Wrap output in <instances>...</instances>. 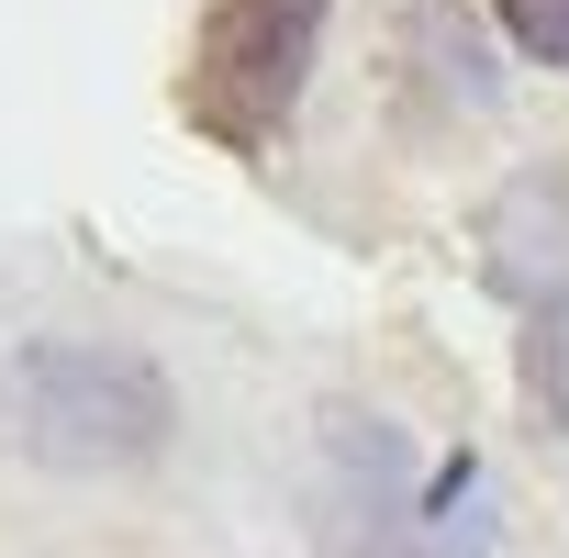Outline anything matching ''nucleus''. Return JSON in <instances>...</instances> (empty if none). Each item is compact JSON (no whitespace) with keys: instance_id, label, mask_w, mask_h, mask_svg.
<instances>
[{"instance_id":"f257e3e1","label":"nucleus","mask_w":569,"mask_h":558,"mask_svg":"<svg viewBox=\"0 0 569 558\" xmlns=\"http://www.w3.org/2000/svg\"><path fill=\"white\" fill-rule=\"evenodd\" d=\"M325 23H336V0H201L179 112L223 157H268L302 79H313V57H325Z\"/></svg>"},{"instance_id":"f03ea898","label":"nucleus","mask_w":569,"mask_h":558,"mask_svg":"<svg viewBox=\"0 0 569 558\" xmlns=\"http://www.w3.org/2000/svg\"><path fill=\"white\" fill-rule=\"evenodd\" d=\"M23 436L46 458H146L168 436V380L112 347H34L23 358Z\"/></svg>"},{"instance_id":"7ed1b4c3","label":"nucleus","mask_w":569,"mask_h":558,"mask_svg":"<svg viewBox=\"0 0 569 558\" xmlns=\"http://www.w3.org/2000/svg\"><path fill=\"white\" fill-rule=\"evenodd\" d=\"M525 391L569 425V302H547V313H536V336H525Z\"/></svg>"},{"instance_id":"20e7f679","label":"nucleus","mask_w":569,"mask_h":558,"mask_svg":"<svg viewBox=\"0 0 569 558\" xmlns=\"http://www.w3.org/2000/svg\"><path fill=\"white\" fill-rule=\"evenodd\" d=\"M491 23H502L536 68H569V0H491Z\"/></svg>"}]
</instances>
